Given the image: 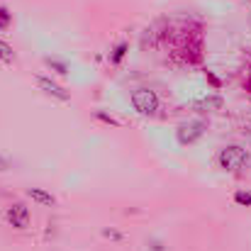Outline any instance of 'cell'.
Returning <instances> with one entry per match:
<instances>
[{"instance_id": "obj_1", "label": "cell", "mask_w": 251, "mask_h": 251, "mask_svg": "<svg viewBox=\"0 0 251 251\" xmlns=\"http://www.w3.org/2000/svg\"><path fill=\"white\" fill-rule=\"evenodd\" d=\"M217 161H220V166L225 168V171H237V168H242L249 161V154H247L242 147L234 144V147H225V149L220 151Z\"/></svg>"}, {"instance_id": "obj_2", "label": "cell", "mask_w": 251, "mask_h": 251, "mask_svg": "<svg viewBox=\"0 0 251 251\" xmlns=\"http://www.w3.org/2000/svg\"><path fill=\"white\" fill-rule=\"evenodd\" d=\"M132 105H134V110H137L139 115H154L156 107H159V98H156L154 90L139 88V90L132 93Z\"/></svg>"}, {"instance_id": "obj_3", "label": "cell", "mask_w": 251, "mask_h": 251, "mask_svg": "<svg viewBox=\"0 0 251 251\" xmlns=\"http://www.w3.org/2000/svg\"><path fill=\"white\" fill-rule=\"evenodd\" d=\"M205 132V122L200 120H193V122H185L178 127V142L180 144H193L195 139H200Z\"/></svg>"}, {"instance_id": "obj_4", "label": "cell", "mask_w": 251, "mask_h": 251, "mask_svg": "<svg viewBox=\"0 0 251 251\" xmlns=\"http://www.w3.org/2000/svg\"><path fill=\"white\" fill-rule=\"evenodd\" d=\"M7 220H10V225H12V227L25 229V227L29 225V210H27L22 202H15V205L7 210Z\"/></svg>"}, {"instance_id": "obj_5", "label": "cell", "mask_w": 251, "mask_h": 251, "mask_svg": "<svg viewBox=\"0 0 251 251\" xmlns=\"http://www.w3.org/2000/svg\"><path fill=\"white\" fill-rule=\"evenodd\" d=\"M37 83L42 85V88H44V90H47L49 95H54V98H59V100H69V93H66L64 88H59V85H56V83H51L49 78H44V76H39V78H37Z\"/></svg>"}, {"instance_id": "obj_6", "label": "cell", "mask_w": 251, "mask_h": 251, "mask_svg": "<svg viewBox=\"0 0 251 251\" xmlns=\"http://www.w3.org/2000/svg\"><path fill=\"white\" fill-rule=\"evenodd\" d=\"M27 195H29L32 200L42 202V205H54V202H56V200H54V195H51V193H47V190H42V188H29V190H27Z\"/></svg>"}, {"instance_id": "obj_7", "label": "cell", "mask_w": 251, "mask_h": 251, "mask_svg": "<svg viewBox=\"0 0 251 251\" xmlns=\"http://www.w3.org/2000/svg\"><path fill=\"white\" fill-rule=\"evenodd\" d=\"M0 59H2V61H12V59H15V54H12L10 44H7V42H2V39H0Z\"/></svg>"}, {"instance_id": "obj_8", "label": "cell", "mask_w": 251, "mask_h": 251, "mask_svg": "<svg viewBox=\"0 0 251 251\" xmlns=\"http://www.w3.org/2000/svg\"><path fill=\"white\" fill-rule=\"evenodd\" d=\"M47 64L56 71V74H66V64L64 61H56V59H47Z\"/></svg>"}, {"instance_id": "obj_9", "label": "cell", "mask_w": 251, "mask_h": 251, "mask_svg": "<svg viewBox=\"0 0 251 251\" xmlns=\"http://www.w3.org/2000/svg\"><path fill=\"white\" fill-rule=\"evenodd\" d=\"M234 200H237L239 205L249 207V205H251V193H237V195H234Z\"/></svg>"}, {"instance_id": "obj_10", "label": "cell", "mask_w": 251, "mask_h": 251, "mask_svg": "<svg viewBox=\"0 0 251 251\" xmlns=\"http://www.w3.org/2000/svg\"><path fill=\"white\" fill-rule=\"evenodd\" d=\"M7 25H10V12L5 7H0V29H5Z\"/></svg>"}, {"instance_id": "obj_11", "label": "cell", "mask_w": 251, "mask_h": 251, "mask_svg": "<svg viewBox=\"0 0 251 251\" xmlns=\"http://www.w3.org/2000/svg\"><path fill=\"white\" fill-rule=\"evenodd\" d=\"M125 51H127V44H120V47L115 49V54H112V61L117 64V61H120V59L125 56Z\"/></svg>"}, {"instance_id": "obj_12", "label": "cell", "mask_w": 251, "mask_h": 251, "mask_svg": "<svg viewBox=\"0 0 251 251\" xmlns=\"http://www.w3.org/2000/svg\"><path fill=\"white\" fill-rule=\"evenodd\" d=\"M7 166H10V164H7V159H5V156H0V171H7Z\"/></svg>"}]
</instances>
